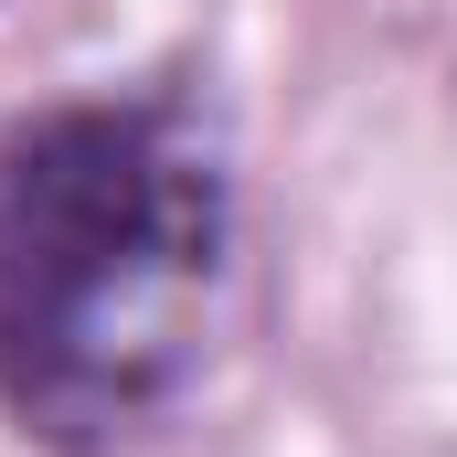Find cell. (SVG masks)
I'll list each match as a JSON object with an SVG mask.
<instances>
[{"instance_id":"cell-1","label":"cell","mask_w":457,"mask_h":457,"mask_svg":"<svg viewBox=\"0 0 457 457\" xmlns=\"http://www.w3.org/2000/svg\"><path fill=\"white\" fill-rule=\"evenodd\" d=\"M234 192L170 107H43L0 138V404L54 447L149 426L213 330Z\"/></svg>"}]
</instances>
